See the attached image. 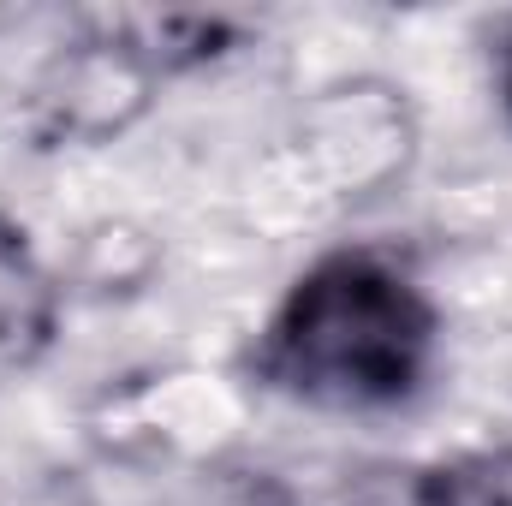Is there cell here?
Segmentation results:
<instances>
[{
    "label": "cell",
    "mask_w": 512,
    "mask_h": 506,
    "mask_svg": "<svg viewBox=\"0 0 512 506\" xmlns=\"http://www.w3.org/2000/svg\"><path fill=\"white\" fill-rule=\"evenodd\" d=\"M30 24V6H12V0H0V36H12V30H24Z\"/></svg>",
    "instance_id": "cell-11"
},
{
    "label": "cell",
    "mask_w": 512,
    "mask_h": 506,
    "mask_svg": "<svg viewBox=\"0 0 512 506\" xmlns=\"http://www.w3.org/2000/svg\"><path fill=\"white\" fill-rule=\"evenodd\" d=\"M0 506H102V495H96L78 471H42V477L6 489Z\"/></svg>",
    "instance_id": "cell-9"
},
{
    "label": "cell",
    "mask_w": 512,
    "mask_h": 506,
    "mask_svg": "<svg viewBox=\"0 0 512 506\" xmlns=\"http://www.w3.org/2000/svg\"><path fill=\"white\" fill-rule=\"evenodd\" d=\"M489 90H495V108L512 126V12L495 18V36H489Z\"/></svg>",
    "instance_id": "cell-10"
},
{
    "label": "cell",
    "mask_w": 512,
    "mask_h": 506,
    "mask_svg": "<svg viewBox=\"0 0 512 506\" xmlns=\"http://www.w3.org/2000/svg\"><path fill=\"white\" fill-rule=\"evenodd\" d=\"M54 280H60L66 310L72 304H137L167 280V239L155 221L108 209L66 239Z\"/></svg>",
    "instance_id": "cell-5"
},
{
    "label": "cell",
    "mask_w": 512,
    "mask_h": 506,
    "mask_svg": "<svg viewBox=\"0 0 512 506\" xmlns=\"http://www.w3.org/2000/svg\"><path fill=\"white\" fill-rule=\"evenodd\" d=\"M447 358V304L423 262L387 239H334L280 286L239 376L256 399L316 417H399L429 399Z\"/></svg>",
    "instance_id": "cell-1"
},
{
    "label": "cell",
    "mask_w": 512,
    "mask_h": 506,
    "mask_svg": "<svg viewBox=\"0 0 512 506\" xmlns=\"http://www.w3.org/2000/svg\"><path fill=\"white\" fill-rule=\"evenodd\" d=\"M126 24L167 84L215 72L256 48V24L233 18V12H126Z\"/></svg>",
    "instance_id": "cell-7"
},
{
    "label": "cell",
    "mask_w": 512,
    "mask_h": 506,
    "mask_svg": "<svg viewBox=\"0 0 512 506\" xmlns=\"http://www.w3.org/2000/svg\"><path fill=\"white\" fill-rule=\"evenodd\" d=\"M328 506H477L471 501V477L465 459H441V465H376L364 477H352Z\"/></svg>",
    "instance_id": "cell-8"
},
{
    "label": "cell",
    "mask_w": 512,
    "mask_h": 506,
    "mask_svg": "<svg viewBox=\"0 0 512 506\" xmlns=\"http://www.w3.org/2000/svg\"><path fill=\"white\" fill-rule=\"evenodd\" d=\"M423 167V108L393 72L310 84L256 161V203L274 221L334 227L393 203Z\"/></svg>",
    "instance_id": "cell-2"
},
{
    "label": "cell",
    "mask_w": 512,
    "mask_h": 506,
    "mask_svg": "<svg viewBox=\"0 0 512 506\" xmlns=\"http://www.w3.org/2000/svg\"><path fill=\"white\" fill-rule=\"evenodd\" d=\"M256 405L262 399L233 358H173L102 381L78 423L96 459L120 471H221L256 429Z\"/></svg>",
    "instance_id": "cell-3"
},
{
    "label": "cell",
    "mask_w": 512,
    "mask_h": 506,
    "mask_svg": "<svg viewBox=\"0 0 512 506\" xmlns=\"http://www.w3.org/2000/svg\"><path fill=\"white\" fill-rule=\"evenodd\" d=\"M167 90L173 84L131 36L126 12L78 18L66 30V42H54L42 54V66L30 72L24 102H18V131L42 155L108 149L149 126V114L161 108Z\"/></svg>",
    "instance_id": "cell-4"
},
{
    "label": "cell",
    "mask_w": 512,
    "mask_h": 506,
    "mask_svg": "<svg viewBox=\"0 0 512 506\" xmlns=\"http://www.w3.org/2000/svg\"><path fill=\"white\" fill-rule=\"evenodd\" d=\"M60 310L66 298H60L54 268H42L24 233L0 221V364L12 370L36 364L60 334Z\"/></svg>",
    "instance_id": "cell-6"
}]
</instances>
